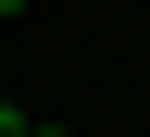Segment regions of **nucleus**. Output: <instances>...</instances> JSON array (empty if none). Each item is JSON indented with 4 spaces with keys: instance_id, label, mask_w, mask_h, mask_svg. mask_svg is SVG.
I'll return each instance as SVG.
<instances>
[{
    "instance_id": "1",
    "label": "nucleus",
    "mask_w": 150,
    "mask_h": 137,
    "mask_svg": "<svg viewBox=\"0 0 150 137\" xmlns=\"http://www.w3.org/2000/svg\"><path fill=\"white\" fill-rule=\"evenodd\" d=\"M0 137H25V112H13V100H0Z\"/></svg>"
},
{
    "instance_id": "2",
    "label": "nucleus",
    "mask_w": 150,
    "mask_h": 137,
    "mask_svg": "<svg viewBox=\"0 0 150 137\" xmlns=\"http://www.w3.org/2000/svg\"><path fill=\"white\" fill-rule=\"evenodd\" d=\"M25 137H75V125H25Z\"/></svg>"
}]
</instances>
